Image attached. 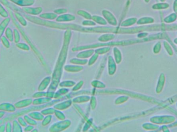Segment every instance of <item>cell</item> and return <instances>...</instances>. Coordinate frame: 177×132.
<instances>
[{
  "label": "cell",
  "mask_w": 177,
  "mask_h": 132,
  "mask_svg": "<svg viewBox=\"0 0 177 132\" xmlns=\"http://www.w3.org/2000/svg\"><path fill=\"white\" fill-rule=\"evenodd\" d=\"M175 126H177V122L174 123L173 124L170 125H169V127H175Z\"/></svg>",
  "instance_id": "be15d7a7"
},
{
  "label": "cell",
  "mask_w": 177,
  "mask_h": 132,
  "mask_svg": "<svg viewBox=\"0 0 177 132\" xmlns=\"http://www.w3.org/2000/svg\"><path fill=\"white\" fill-rule=\"evenodd\" d=\"M14 36L15 43L16 44L19 43L20 39V34L17 29H14Z\"/></svg>",
  "instance_id": "681fc988"
},
{
  "label": "cell",
  "mask_w": 177,
  "mask_h": 132,
  "mask_svg": "<svg viewBox=\"0 0 177 132\" xmlns=\"http://www.w3.org/2000/svg\"><path fill=\"white\" fill-rule=\"evenodd\" d=\"M142 127L144 129L147 130H156L160 128L159 125L153 123H144L142 125Z\"/></svg>",
  "instance_id": "cb8c5ba5"
},
{
  "label": "cell",
  "mask_w": 177,
  "mask_h": 132,
  "mask_svg": "<svg viewBox=\"0 0 177 132\" xmlns=\"http://www.w3.org/2000/svg\"><path fill=\"white\" fill-rule=\"evenodd\" d=\"M1 41H2L3 45L6 48H10V43H9V40H8V38L6 37L2 36L1 38Z\"/></svg>",
  "instance_id": "f907efd6"
},
{
  "label": "cell",
  "mask_w": 177,
  "mask_h": 132,
  "mask_svg": "<svg viewBox=\"0 0 177 132\" xmlns=\"http://www.w3.org/2000/svg\"><path fill=\"white\" fill-rule=\"evenodd\" d=\"M68 91H69V89H68L66 88H62L60 89V90H58L56 93H55L54 98H58L60 96L67 94Z\"/></svg>",
  "instance_id": "f35d334b"
},
{
  "label": "cell",
  "mask_w": 177,
  "mask_h": 132,
  "mask_svg": "<svg viewBox=\"0 0 177 132\" xmlns=\"http://www.w3.org/2000/svg\"></svg>",
  "instance_id": "03108f58"
},
{
  "label": "cell",
  "mask_w": 177,
  "mask_h": 132,
  "mask_svg": "<svg viewBox=\"0 0 177 132\" xmlns=\"http://www.w3.org/2000/svg\"><path fill=\"white\" fill-rule=\"evenodd\" d=\"M73 101L71 100H68L62 102L60 103H58L57 104L54 105L53 107L55 109L59 110H63L69 108L71 106Z\"/></svg>",
  "instance_id": "7c38bea8"
},
{
  "label": "cell",
  "mask_w": 177,
  "mask_h": 132,
  "mask_svg": "<svg viewBox=\"0 0 177 132\" xmlns=\"http://www.w3.org/2000/svg\"><path fill=\"white\" fill-rule=\"evenodd\" d=\"M99 55L97 54L96 53H95L90 58L89 60L88 61V65L89 66L93 65L94 63H95L98 58H99Z\"/></svg>",
  "instance_id": "7bdbcfd3"
},
{
  "label": "cell",
  "mask_w": 177,
  "mask_h": 132,
  "mask_svg": "<svg viewBox=\"0 0 177 132\" xmlns=\"http://www.w3.org/2000/svg\"><path fill=\"white\" fill-rule=\"evenodd\" d=\"M8 12L10 15L11 18L13 21V23L15 24V26H16L17 29H19V31H20L21 34L22 35V37H24V39L26 40V41L27 42V44H29V45L30 46L31 49H32V50L34 51V52L35 53V54L36 55L37 57H39V60H40V62L42 63L43 65L44 66V67H46V63L45 60H44L43 57L42 55L41 54V53L40 52V51L37 50L36 47L33 45V43L32 42L29 38L28 37L27 34H26L25 32L24 31V29H22L21 26H20V24L17 21L16 18H15V16L14 15L13 12L11 11V10L9 8H8Z\"/></svg>",
  "instance_id": "277c9868"
},
{
  "label": "cell",
  "mask_w": 177,
  "mask_h": 132,
  "mask_svg": "<svg viewBox=\"0 0 177 132\" xmlns=\"http://www.w3.org/2000/svg\"><path fill=\"white\" fill-rule=\"evenodd\" d=\"M129 99V97L128 96H120L119 97L115 100V103L116 105H119V104H121L123 103L126 102L128 101V100Z\"/></svg>",
  "instance_id": "836d02e7"
},
{
  "label": "cell",
  "mask_w": 177,
  "mask_h": 132,
  "mask_svg": "<svg viewBox=\"0 0 177 132\" xmlns=\"http://www.w3.org/2000/svg\"><path fill=\"white\" fill-rule=\"evenodd\" d=\"M17 121H18L19 124L21 127H25L27 126V123L26 122L25 120L24 119V118H22V117H21V116L17 118Z\"/></svg>",
  "instance_id": "816d5d0a"
},
{
  "label": "cell",
  "mask_w": 177,
  "mask_h": 132,
  "mask_svg": "<svg viewBox=\"0 0 177 132\" xmlns=\"http://www.w3.org/2000/svg\"><path fill=\"white\" fill-rule=\"evenodd\" d=\"M137 21V19L135 18H132L128 19L127 20L123 21L121 23V26L123 27H128L130 26L135 24Z\"/></svg>",
  "instance_id": "83f0119b"
},
{
  "label": "cell",
  "mask_w": 177,
  "mask_h": 132,
  "mask_svg": "<svg viewBox=\"0 0 177 132\" xmlns=\"http://www.w3.org/2000/svg\"><path fill=\"white\" fill-rule=\"evenodd\" d=\"M27 115L32 118H33V119L37 121H43V120L44 119V115L41 112H37V111L29 112L28 113Z\"/></svg>",
  "instance_id": "7402d4cb"
},
{
  "label": "cell",
  "mask_w": 177,
  "mask_h": 132,
  "mask_svg": "<svg viewBox=\"0 0 177 132\" xmlns=\"http://www.w3.org/2000/svg\"><path fill=\"white\" fill-rule=\"evenodd\" d=\"M13 33L12 29L10 27L6 28L5 31L6 36L9 41L13 42L14 40V37L13 36Z\"/></svg>",
  "instance_id": "74e56055"
},
{
  "label": "cell",
  "mask_w": 177,
  "mask_h": 132,
  "mask_svg": "<svg viewBox=\"0 0 177 132\" xmlns=\"http://www.w3.org/2000/svg\"><path fill=\"white\" fill-rule=\"evenodd\" d=\"M55 14H58V15H63L65 14L68 12V10L65 8H60V9H57L55 10Z\"/></svg>",
  "instance_id": "db71d44e"
},
{
  "label": "cell",
  "mask_w": 177,
  "mask_h": 132,
  "mask_svg": "<svg viewBox=\"0 0 177 132\" xmlns=\"http://www.w3.org/2000/svg\"><path fill=\"white\" fill-rule=\"evenodd\" d=\"M175 120V118L172 115H162L155 116L150 118L151 123L157 125H166L173 123Z\"/></svg>",
  "instance_id": "5b68a950"
},
{
  "label": "cell",
  "mask_w": 177,
  "mask_h": 132,
  "mask_svg": "<svg viewBox=\"0 0 177 132\" xmlns=\"http://www.w3.org/2000/svg\"><path fill=\"white\" fill-rule=\"evenodd\" d=\"M33 102V100L32 99H26L20 100L19 101L15 103V107L16 109H20L26 108L27 107L29 106Z\"/></svg>",
  "instance_id": "8fae6325"
},
{
  "label": "cell",
  "mask_w": 177,
  "mask_h": 132,
  "mask_svg": "<svg viewBox=\"0 0 177 132\" xmlns=\"http://www.w3.org/2000/svg\"><path fill=\"white\" fill-rule=\"evenodd\" d=\"M77 14L79 16L84 17V18L88 19V20H90L92 19V16L89 13H88L87 11H84L83 10H79L77 11Z\"/></svg>",
  "instance_id": "ab89813d"
},
{
  "label": "cell",
  "mask_w": 177,
  "mask_h": 132,
  "mask_svg": "<svg viewBox=\"0 0 177 132\" xmlns=\"http://www.w3.org/2000/svg\"><path fill=\"white\" fill-rule=\"evenodd\" d=\"M6 124L4 123L0 125V132H5Z\"/></svg>",
  "instance_id": "91938a15"
},
{
  "label": "cell",
  "mask_w": 177,
  "mask_h": 132,
  "mask_svg": "<svg viewBox=\"0 0 177 132\" xmlns=\"http://www.w3.org/2000/svg\"><path fill=\"white\" fill-rule=\"evenodd\" d=\"M95 51L93 49H89L86 51H82L77 55V57L78 58L81 59H86L91 57Z\"/></svg>",
  "instance_id": "d6986e66"
},
{
  "label": "cell",
  "mask_w": 177,
  "mask_h": 132,
  "mask_svg": "<svg viewBox=\"0 0 177 132\" xmlns=\"http://www.w3.org/2000/svg\"><path fill=\"white\" fill-rule=\"evenodd\" d=\"M13 131L12 132H23L22 127L19 124L16 120L13 121Z\"/></svg>",
  "instance_id": "d6a6232c"
},
{
  "label": "cell",
  "mask_w": 177,
  "mask_h": 132,
  "mask_svg": "<svg viewBox=\"0 0 177 132\" xmlns=\"http://www.w3.org/2000/svg\"><path fill=\"white\" fill-rule=\"evenodd\" d=\"M11 2H13L16 5L26 7L32 5L35 3V0H10Z\"/></svg>",
  "instance_id": "e0dca14e"
},
{
  "label": "cell",
  "mask_w": 177,
  "mask_h": 132,
  "mask_svg": "<svg viewBox=\"0 0 177 132\" xmlns=\"http://www.w3.org/2000/svg\"><path fill=\"white\" fill-rule=\"evenodd\" d=\"M71 124V122L70 120H61L51 125L49 128V131L50 132H61L68 128Z\"/></svg>",
  "instance_id": "8992f818"
},
{
  "label": "cell",
  "mask_w": 177,
  "mask_h": 132,
  "mask_svg": "<svg viewBox=\"0 0 177 132\" xmlns=\"http://www.w3.org/2000/svg\"><path fill=\"white\" fill-rule=\"evenodd\" d=\"M117 70V65L115 60L112 56H109L108 58V74L110 75H113L115 74Z\"/></svg>",
  "instance_id": "ba28073f"
},
{
  "label": "cell",
  "mask_w": 177,
  "mask_h": 132,
  "mask_svg": "<svg viewBox=\"0 0 177 132\" xmlns=\"http://www.w3.org/2000/svg\"><path fill=\"white\" fill-rule=\"evenodd\" d=\"M13 124L11 122H8L6 124L5 132H12Z\"/></svg>",
  "instance_id": "11a10c76"
},
{
  "label": "cell",
  "mask_w": 177,
  "mask_h": 132,
  "mask_svg": "<svg viewBox=\"0 0 177 132\" xmlns=\"http://www.w3.org/2000/svg\"><path fill=\"white\" fill-rule=\"evenodd\" d=\"M52 118V115H47L45 117H44V119L43 120L42 125L43 127H46L47 125L49 124L51 121Z\"/></svg>",
  "instance_id": "b9f144b4"
},
{
  "label": "cell",
  "mask_w": 177,
  "mask_h": 132,
  "mask_svg": "<svg viewBox=\"0 0 177 132\" xmlns=\"http://www.w3.org/2000/svg\"><path fill=\"white\" fill-rule=\"evenodd\" d=\"M32 97L35 99L36 98H42V97H46V92L45 91H39L35 92L33 94Z\"/></svg>",
  "instance_id": "7dc6e473"
},
{
  "label": "cell",
  "mask_w": 177,
  "mask_h": 132,
  "mask_svg": "<svg viewBox=\"0 0 177 132\" xmlns=\"http://www.w3.org/2000/svg\"><path fill=\"white\" fill-rule=\"evenodd\" d=\"M55 109L54 107H50L47 109H44L41 110L40 112L44 115V116H47V115H52L55 114Z\"/></svg>",
  "instance_id": "e575fe53"
},
{
  "label": "cell",
  "mask_w": 177,
  "mask_h": 132,
  "mask_svg": "<svg viewBox=\"0 0 177 132\" xmlns=\"http://www.w3.org/2000/svg\"><path fill=\"white\" fill-rule=\"evenodd\" d=\"M24 119L25 120L26 122L27 123V124L31 125L33 126H36L37 125V122L36 120L33 119V118L30 117L29 116L27 115H24Z\"/></svg>",
  "instance_id": "d590c367"
},
{
  "label": "cell",
  "mask_w": 177,
  "mask_h": 132,
  "mask_svg": "<svg viewBox=\"0 0 177 132\" xmlns=\"http://www.w3.org/2000/svg\"><path fill=\"white\" fill-rule=\"evenodd\" d=\"M0 15L5 18H7L9 16L8 13L6 11V10L4 8V7L1 3H0Z\"/></svg>",
  "instance_id": "ee69618b"
},
{
  "label": "cell",
  "mask_w": 177,
  "mask_h": 132,
  "mask_svg": "<svg viewBox=\"0 0 177 132\" xmlns=\"http://www.w3.org/2000/svg\"><path fill=\"white\" fill-rule=\"evenodd\" d=\"M161 130H162L163 132H170L168 127L165 125H163L162 127H161Z\"/></svg>",
  "instance_id": "680465c9"
},
{
  "label": "cell",
  "mask_w": 177,
  "mask_h": 132,
  "mask_svg": "<svg viewBox=\"0 0 177 132\" xmlns=\"http://www.w3.org/2000/svg\"><path fill=\"white\" fill-rule=\"evenodd\" d=\"M40 18L44 19L46 20H54L57 19V15L55 13H44L40 15Z\"/></svg>",
  "instance_id": "4316f807"
},
{
  "label": "cell",
  "mask_w": 177,
  "mask_h": 132,
  "mask_svg": "<svg viewBox=\"0 0 177 132\" xmlns=\"http://www.w3.org/2000/svg\"><path fill=\"white\" fill-rule=\"evenodd\" d=\"M144 40H139V39H131V40H123L119 41H111L105 43H98V44H92L90 45H81L77 47H74L72 49L73 52L81 51L87 49H93L96 48L104 47H115V46H126V45H133L134 44L142 42Z\"/></svg>",
  "instance_id": "3957f363"
},
{
  "label": "cell",
  "mask_w": 177,
  "mask_h": 132,
  "mask_svg": "<svg viewBox=\"0 0 177 132\" xmlns=\"http://www.w3.org/2000/svg\"><path fill=\"white\" fill-rule=\"evenodd\" d=\"M175 100H177V96H175V97H173L172 98H170L169 99V102L170 103H172L174 102L175 101Z\"/></svg>",
  "instance_id": "94428289"
},
{
  "label": "cell",
  "mask_w": 177,
  "mask_h": 132,
  "mask_svg": "<svg viewBox=\"0 0 177 132\" xmlns=\"http://www.w3.org/2000/svg\"><path fill=\"white\" fill-rule=\"evenodd\" d=\"M31 132H39V130H37V128H34V129L32 131H31Z\"/></svg>",
  "instance_id": "e7e4bbea"
},
{
  "label": "cell",
  "mask_w": 177,
  "mask_h": 132,
  "mask_svg": "<svg viewBox=\"0 0 177 132\" xmlns=\"http://www.w3.org/2000/svg\"><path fill=\"white\" fill-rule=\"evenodd\" d=\"M92 19L93 20L94 22H96L97 23L100 24V25H106L107 24V21L106 20L99 16H96V15L93 16H92Z\"/></svg>",
  "instance_id": "f546056e"
},
{
  "label": "cell",
  "mask_w": 177,
  "mask_h": 132,
  "mask_svg": "<svg viewBox=\"0 0 177 132\" xmlns=\"http://www.w3.org/2000/svg\"><path fill=\"white\" fill-rule=\"evenodd\" d=\"M165 83V78L164 75L162 74L159 78V81L157 82L156 89H155L156 92L157 94H160L162 91L164 87Z\"/></svg>",
  "instance_id": "2e32d148"
},
{
  "label": "cell",
  "mask_w": 177,
  "mask_h": 132,
  "mask_svg": "<svg viewBox=\"0 0 177 132\" xmlns=\"http://www.w3.org/2000/svg\"><path fill=\"white\" fill-rule=\"evenodd\" d=\"M91 85L92 86L96 88L103 89L106 87V85L102 81H100L99 80H94L92 81Z\"/></svg>",
  "instance_id": "4dcf8cb0"
},
{
  "label": "cell",
  "mask_w": 177,
  "mask_h": 132,
  "mask_svg": "<svg viewBox=\"0 0 177 132\" xmlns=\"http://www.w3.org/2000/svg\"><path fill=\"white\" fill-rule=\"evenodd\" d=\"M90 105H91V108L92 110L95 109L97 105V100L95 96H92L91 97V99H90Z\"/></svg>",
  "instance_id": "bcb514c9"
},
{
  "label": "cell",
  "mask_w": 177,
  "mask_h": 132,
  "mask_svg": "<svg viewBox=\"0 0 177 132\" xmlns=\"http://www.w3.org/2000/svg\"><path fill=\"white\" fill-rule=\"evenodd\" d=\"M82 25L84 26H95L96 25L95 22L91 20H84L82 23Z\"/></svg>",
  "instance_id": "f5cc1de1"
},
{
  "label": "cell",
  "mask_w": 177,
  "mask_h": 132,
  "mask_svg": "<svg viewBox=\"0 0 177 132\" xmlns=\"http://www.w3.org/2000/svg\"><path fill=\"white\" fill-rule=\"evenodd\" d=\"M16 110V108L15 105L11 103H2L0 104V111H4L8 112H15Z\"/></svg>",
  "instance_id": "30bf717a"
},
{
  "label": "cell",
  "mask_w": 177,
  "mask_h": 132,
  "mask_svg": "<svg viewBox=\"0 0 177 132\" xmlns=\"http://www.w3.org/2000/svg\"><path fill=\"white\" fill-rule=\"evenodd\" d=\"M11 20V17H8L7 18L5 19L3 21H2V22L0 23V41L1 40V38L4 33V31L5 30L8 25L9 24Z\"/></svg>",
  "instance_id": "ffe728a7"
},
{
  "label": "cell",
  "mask_w": 177,
  "mask_h": 132,
  "mask_svg": "<svg viewBox=\"0 0 177 132\" xmlns=\"http://www.w3.org/2000/svg\"><path fill=\"white\" fill-rule=\"evenodd\" d=\"M55 116L57 117V118L60 120H65L66 117L63 112H62L61 110L55 109Z\"/></svg>",
  "instance_id": "60d3db41"
},
{
  "label": "cell",
  "mask_w": 177,
  "mask_h": 132,
  "mask_svg": "<svg viewBox=\"0 0 177 132\" xmlns=\"http://www.w3.org/2000/svg\"><path fill=\"white\" fill-rule=\"evenodd\" d=\"M24 17L30 22L46 27L60 29H71L73 31L87 33H115V34H135L149 29L147 26L126 27L98 26V27H83L76 24H67L50 21L39 18L31 15H24Z\"/></svg>",
  "instance_id": "6da1fadb"
},
{
  "label": "cell",
  "mask_w": 177,
  "mask_h": 132,
  "mask_svg": "<svg viewBox=\"0 0 177 132\" xmlns=\"http://www.w3.org/2000/svg\"><path fill=\"white\" fill-rule=\"evenodd\" d=\"M16 46L19 49H21L24 51H28L30 50V47L26 44L24 43H17L16 44Z\"/></svg>",
  "instance_id": "f6af8a7d"
},
{
  "label": "cell",
  "mask_w": 177,
  "mask_h": 132,
  "mask_svg": "<svg viewBox=\"0 0 177 132\" xmlns=\"http://www.w3.org/2000/svg\"><path fill=\"white\" fill-rule=\"evenodd\" d=\"M84 81H79L77 84H76L75 86H74L73 88L72 89V91H78L82 87V86L84 85Z\"/></svg>",
  "instance_id": "c3c4849f"
},
{
  "label": "cell",
  "mask_w": 177,
  "mask_h": 132,
  "mask_svg": "<svg viewBox=\"0 0 177 132\" xmlns=\"http://www.w3.org/2000/svg\"><path fill=\"white\" fill-rule=\"evenodd\" d=\"M76 17L75 16L71 14H63L57 17L56 21L57 22H70L75 20Z\"/></svg>",
  "instance_id": "4fadbf2b"
},
{
  "label": "cell",
  "mask_w": 177,
  "mask_h": 132,
  "mask_svg": "<svg viewBox=\"0 0 177 132\" xmlns=\"http://www.w3.org/2000/svg\"><path fill=\"white\" fill-rule=\"evenodd\" d=\"M34 126L31 125H27V127H25L24 128V132H31V131L34 129Z\"/></svg>",
  "instance_id": "6f0895ef"
},
{
  "label": "cell",
  "mask_w": 177,
  "mask_h": 132,
  "mask_svg": "<svg viewBox=\"0 0 177 132\" xmlns=\"http://www.w3.org/2000/svg\"><path fill=\"white\" fill-rule=\"evenodd\" d=\"M22 11L27 14L31 15H38L43 11V8L41 7L37 8H30L24 7L22 8Z\"/></svg>",
  "instance_id": "9c48e42d"
},
{
  "label": "cell",
  "mask_w": 177,
  "mask_h": 132,
  "mask_svg": "<svg viewBox=\"0 0 177 132\" xmlns=\"http://www.w3.org/2000/svg\"><path fill=\"white\" fill-rule=\"evenodd\" d=\"M71 63L76 65H85L88 63V60L87 59H81V58H72L69 60Z\"/></svg>",
  "instance_id": "484cf974"
},
{
  "label": "cell",
  "mask_w": 177,
  "mask_h": 132,
  "mask_svg": "<svg viewBox=\"0 0 177 132\" xmlns=\"http://www.w3.org/2000/svg\"><path fill=\"white\" fill-rule=\"evenodd\" d=\"M52 101L51 98H48V97H42V98H36L33 100L32 104L33 105L35 106L39 105H42L45 104H48Z\"/></svg>",
  "instance_id": "9a60e30c"
},
{
  "label": "cell",
  "mask_w": 177,
  "mask_h": 132,
  "mask_svg": "<svg viewBox=\"0 0 177 132\" xmlns=\"http://www.w3.org/2000/svg\"><path fill=\"white\" fill-rule=\"evenodd\" d=\"M76 84L75 81H65L61 82L59 84L60 87L62 88H67V87H74Z\"/></svg>",
  "instance_id": "1f68e13d"
},
{
  "label": "cell",
  "mask_w": 177,
  "mask_h": 132,
  "mask_svg": "<svg viewBox=\"0 0 177 132\" xmlns=\"http://www.w3.org/2000/svg\"><path fill=\"white\" fill-rule=\"evenodd\" d=\"M91 99V97L87 95L78 96L74 98L72 101L74 103H83L88 102Z\"/></svg>",
  "instance_id": "44dd1931"
},
{
  "label": "cell",
  "mask_w": 177,
  "mask_h": 132,
  "mask_svg": "<svg viewBox=\"0 0 177 132\" xmlns=\"http://www.w3.org/2000/svg\"><path fill=\"white\" fill-rule=\"evenodd\" d=\"M91 121H88L86 123V124L84 125V128L82 129V132H86V131H87L89 130V128H90V126H91Z\"/></svg>",
  "instance_id": "9f6ffc18"
},
{
  "label": "cell",
  "mask_w": 177,
  "mask_h": 132,
  "mask_svg": "<svg viewBox=\"0 0 177 132\" xmlns=\"http://www.w3.org/2000/svg\"><path fill=\"white\" fill-rule=\"evenodd\" d=\"M110 47H104L100 48L95 50V52L98 55H103L108 53L110 51Z\"/></svg>",
  "instance_id": "8d00e7d4"
},
{
  "label": "cell",
  "mask_w": 177,
  "mask_h": 132,
  "mask_svg": "<svg viewBox=\"0 0 177 132\" xmlns=\"http://www.w3.org/2000/svg\"><path fill=\"white\" fill-rule=\"evenodd\" d=\"M84 67L79 65H66L64 69L68 72H78L84 69Z\"/></svg>",
  "instance_id": "ac0fdd59"
},
{
  "label": "cell",
  "mask_w": 177,
  "mask_h": 132,
  "mask_svg": "<svg viewBox=\"0 0 177 132\" xmlns=\"http://www.w3.org/2000/svg\"><path fill=\"white\" fill-rule=\"evenodd\" d=\"M113 54H114V58L116 63L119 64L120 63L122 60V56L121 51L117 47H115L113 48Z\"/></svg>",
  "instance_id": "603a6c76"
},
{
  "label": "cell",
  "mask_w": 177,
  "mask_h": 132,
  "mask_svg": "<svg viewBox=\"0 0 177 132\" xmlns=\"http://www.w3.org/2000/svg\"><path fill=\"white\" fill-rule=\"evenodd\" d=\"M71 35L72 33L71 29H66L64 35L63 45L58 56V60H57V64L55 67V70L53 71L52 78H51L52 83L48 89L49 91L54 92L53 90L56 89L57 86L58 85L59 81L60 80L63 67L68 55V50L71 39Z\"/></svg>",
  "instance_id": "7a4b0ae2"
},
{
  "label": "cell",
  "mask_w": 177,
  "mask_h": 132,
  "mask_svg": "<svg viewBox=\"0 0 177 132\" xmlns=\"http://www.w3.org/2000/svg\"><path fill=\"white\" fill-rule=\"evenodd\" d=\"M5 114V112L4 111H0V120L2 119V118L4 117Z\"/></svg>",
  "instance_id": "6125c7cd"
},
{
  "label": "cell",
  "mask_w": 177,
  "mask_h": 132,
  "mask_svg": "<svg viewBox=\"0 0 177 132\" xmlns=\"http://www.w3.org/2000/svg\"><path fill=\"white\" fill-rule=\"evenodd\" d=\"M115 37V36L112 34H105L101 36L100 37L98 40L100 42H107V41H109L113 40Z\"/></svg>",
  "instance_id": "d4e9b609"
},
{
  "label": "cell",
  "mask_w": 177,
  "mask_h": 132,
  "mask_svg": "<svg viewBox=\"0 0 177 132\" xmlns=\"http://www.w3.org/2000/svg\"><path fill=\"white\" fill-rule=\"evenodd\" d=\"M102 15L106 21L112 26H116L118 24L117 19L115 16L107 10H103Z\"/></svg>",
  "instance_id": "52a82bcc"
},
{
  "label": "cell",
  "mask_w": 177,
  "mask_h": 132,
  "mask_svg": "<svg viewBox=\"0 0 177 132\" xmlns=\"http://www.w3.org/2000/svg\"><path fill=\"white\" fill-rule=\"evenodd\" d=\"M51 81V78L50 76H47L44 78L39 85L38 87L39 91H45L50 83Z\"/></svg>",
  "instance_id": "5bb4252c"
},
{
  "label": "cell",
  "mask_w": 177,
  "mask_h": 132,
  "mask_svg": "<svg viewBox=\"0 0 177 132\" xmlns=\"http://www.w3.org/2000/svg\"><path fill=\"white\" fill-rule=\"evenodd\" d=\"M15 18L17 19V20L23 26H26L27 25V22L26 19H24L22 15L18 13V12H15Z\"/></svg>",
  "instance_id": "f1b7e54d"
}]
</instances>
